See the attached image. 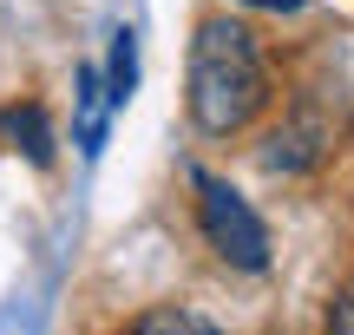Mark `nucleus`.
<instances>
[{"mask_svg":"<svg viewBox=\"0 0 354 335\" xmlns=\"http://www.w3.org/2000/svg\"><path fill=\"white\" fill-rule=\"evenodd\" d=\"M269 60L256 33L230 13H210L190 33V79H184V112L203 138H236L269 112Z\"/></svg>","mask_w":354,"mask_h":335,"instance_id":"1","label":"nucleus"},{"mask_svg":"<svg viewBox=\"0 0 354 335\" xmlns=\"http://www.w3.org/2000/svg\"><path fill=\"white\" fill-rule=\"evenodd\" d=\"M190 191H197V230L216 250V263H230L243 276H263L276 250H269V224L256 217V204L230 178H216L203 165H190Z\"/></svg>","mask_w":354,"mask_h":335,"instance_id":"2","label":"nucleus"},{"mask_svg":"<svg viewBox=\"0 0 354 335\" xmlns=\"http://www.w3.org/2000/svg\"><path fill=\"white\" fill-rule=\"evenodd\" d=\"M328 145H335V125L315 112V105H295V112L269 132L263 171H276V178H302V171H315L322 158H328Z\"/></svg>","mask_w":354,"mask_h":335,"instance_id":"3","label":"nucleus"},{"mask_svg":"<svg viewBox=\"0 0 354 335\" xmlns=\"http://www.w3.org/2000/svg\"><path fill=\"white\" fill-rule=\"evenodd\" d=\"M0 138H7L13 152H26V165H53V152H59V138H53L39 105H7V112H0Z\"/></svg>","mask_w":354,"mask_h":335,"instance_id":"4","label":"nucleus"},{"mask_svg":"<svg viewBox=\"0 0 354 335\" xmlns=\"http://www.w3.org/2000/svg\"><path fill=\"white\" fill-rule=\"evenodd\" d=\"M125 335H230L216 329L203 309H190V302H151V309H138L125 323Z\"/></svg>","mask_w":354,"mask_h":335,"instance_id":"5","label":"nucleus"},{"mask_svg":"<svg viewBox=\"0 0 354 335\" xmlns=\"http://www.w3.org/2000/svg\"><path fill=\"white\" fill-rule=\"evenodd\" d=\"M73 86H79V152L99 158V145H105V112H112V99H105V79L92 73V66H79Z\"/></svg>","mask_w":354,"mask_h":335,"instance_id":"6","label":"nucleus"},{"mask_svg":"<svg viewBox=\"0 0 354 335\" xmlns=\"http://www.w3.org/2000/svg\"><path fill=\"white\" fill-rule=\"evenodd\" d=\"M131 92H138V33L118 26L112 33V66H105V99H112V112H125Z\"/></svg>","mask_w":354,"mask_h":335,"instance_id":"7","label":"nucleus"},{"mask_svg":"<svg viewBox=\"0 0 354 335\" xmlns=\"http://www.w3.org/2000/svg\"><path fill=\"white\" fill-rule=\"evenodd\" d=\"M322 335H354V296H335V302H328V323H322Z\"/></svg>","mask_w":354,"mask_h":335,"instance_id":"8","label":"nucleus"},{"mask_svg":"<svg viewBox=\"0 0 354 335\" xmlns=\"http://www.w3.org/2000/svg\"><path fill=\"white\" fill-rule=\"evenodd\" d=\"M236 7H256V13H302L308 0H236Z\"/></svg>","mask_w":354,"mask_h":335,"instance_id":"9","label":"nucleus"},{"mask_svg":"<svg viewBox=\"0 0 354 335\" xmlns=\"http://www.w3.org/2000/svg\"><path fill=\"white\" fill-rule=\"evenodd\" d=\"M348 296H354V289H348Z\"/></svg>","mask_w":354,"mask_h":335,"instance_id":"10","label":"nucleus"}]
</instances>
